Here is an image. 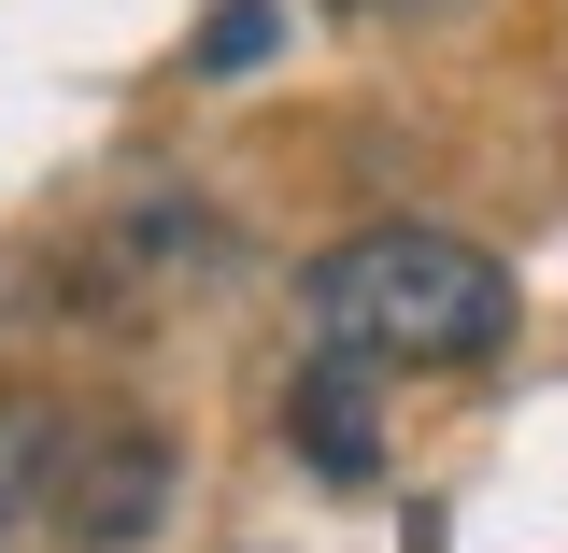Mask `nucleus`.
Here are the masks:
<instances>
[{
	"mask_svg": "<svg viewBox=\"0 0 568 553\" xmlns=\"http://www.w3.org/2000/svg\"><path fill=\"white\" fill-rule=\"evenodd\" d=\"M58 398H0V525H29L43 511V483H58Z\"/></svg>",
	"mask_w": 568,
	"mask_h": 553,
	"instance_id": "obj_5",
	"label": "nucleus"
},
{
	"mask_svg": "<svg viewBox=\"0 0 568 553\" xmlns=\"http://www.w3.org/2000/svg\"><path fill=\"white\" fill-rule=\"evenodd\" d=\"M71 553H142L156 511H171V440L156 426H100V440H58V483H43Z\"/></svg>",
	"mask_w": 568,
	"mask_h": 553,
	"instance_id": "obj_2",
	"label": "nucleus"
},
{
	"mask_svg": "<svg viewBox=\"0 0 568 553\" xmlns=\"http://www.w3.org/2000/svg\"><path fill=\"white\" fill-rule=\"evenodd\" d=\"M85 270L114 284V298H171V284L227 270V227H213L200 199H129L114 227H85Z\"/></svg>",
	"mask_w": 568,
	"mask_h": 553,
	"instance_id": "obj_3",
	"label": "nucleus"
},
{
	"mask_svg": "<svg viewBox=\"0 0 568 553\" xmlns=\"http://www.w3.org/2000/svg\"><path fill=\"white\" fill-rule=\"evenodd\" d=\"M313 341L369 355V369H455V355H497L511 341V270L455 227H355L313 256Z\"/></svg>",
	"mask_w": 568,
	"mask_h": 553,
	"instance_id": "obj_1",
	"label": "nucleus"
},
{
	"mask_svg": "<svg viewBox=\"0 0 568 553\" xmlns=\"http://www.w3.org/2000/svg\"><path fill=\"white\" fill-rule=\"evenodd\" d=\"M200 58L213 71H256V58H271V0H227V14L200 29Z\"/></svg>",
	"mask_w": 568,
	"mask_h": 553,
	"instance_id": "obj_6",
	"label": "nucleus"
},
{
	"mask_svg": "<svg viewBox=\"0 0 568 553\" xmlns=\"http://www.w3.org/2000/svg\"><path fill=\"white\" fill-rule=\"evenodd\" d=\"M284 426L313 440V469H327V483H369V469H384V426H369V355L327 341L298 383H284Z\"/></svg>",
	"mask_w": 568,
	"mask_h": 553,
	"instance_id": "obj_4",
	"label": "nucleus"
},
{
	"mask_svg": "<svg viewBox=\"0 0 568 553\" xmlns=\"http://www.w3.org/2000/svg\"><path fill=\"white\" fill-rule=\"evenodd\" d=\"M327 14H369V29H384V14H398V29H455V14H484V0H327Z\"/></svg>",
	"mask_w": 568,
	"mask_h": 553,
	"instance_id": "obj_7",
	"label": "nucleus"
}]
</instances>
